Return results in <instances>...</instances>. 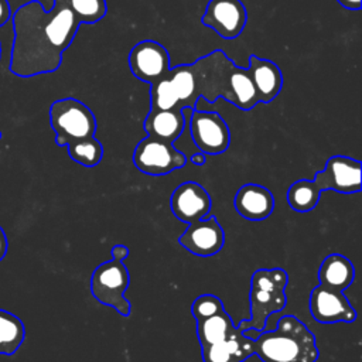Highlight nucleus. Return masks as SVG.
<instances>
[{
  "instance_id": "nucleus-3",
  "label": "nucleus",
  "mask_w": 362,
  "mask_h": 362,
  "mask_svg": "<svg viewBox=\"0 0 362 362\" xmlns=\"http://www.w3.org/2000/svg\"><path fill=\"white\" fill-rule=\"evenodd\" d=\"M287 283L288 274L283 269H257L250 280V318L242 320L238 328L240 331L247 328L263 331L269 315L287 305Z\"/></svg>"
},
{
  "instance_id": "nucleus-13",
  "label": "nucleus",
  "mask_w": 362,
  "mask_h": 362,
  "mask_svg": "<svg viewBox=\"0 0 362 362\" xmlns=\"http://www.w3.org/2000/svg\"><path fill=\"white\" fill-rule=\"evenodd\" d=\"M170 205L177 219L185 223H194L209 214L211 197L198 182L187 181L174 189Z\"/></svg>"
},
{
  "instance_id": "nucleus-16",
  "label": "nucleus",
  "mask_w": 362,
  "mask_h": 362,
  "mask_svg": "<svg viewBox=\"0 0 362 362\" xmlns=\"http://www.w3.org/2000/svg\"><path fill=\"white\" fill-rule=\"evenodd\" d=\"M249 71L257 92L259 103H270L276 99L283 86V75L277 64L252 54Z\"/></svg>"
},
{
  "instance_id": "nucleus-31",
  "label": "nucleus",
  "mask_w": 362,
  "mask_h": 362,
  "mask_svg": "<svg viewBox=\"0 0 362 362\" xmlns=\"http://www.w3.org/2000/svg\"><path fill=\"white\" fill-rule=\"evenodd\" d=\"M0 58H1V42H0Z\"/></svg>"
},
{
  "instance_id": "nucleus-32",
  "label": "nucleus",
  "mask_w": 362,
  "mask_h": 362,
  "mask_svg": "<svg viewBox=\"0 0 362 362\" xmlns=\"http://www.w3.org/2000/svg\"><path fill=\"white\" fill-rule=\"evenodd\" d=\"M0 139H1V132H0Z\"/></svg>"
},
{
  "instance_id": "nucleus-7",
  "label": "nucleus",
  "mask_w": 362,
  "mask_h": 362,
  "mask_svg": "<svg viewBox=\"0 0 362 362\" xmlns=\"http://www.w3.org/2000/svg\"><path fill=\"white\" fill-rule=\"evenodd\" d=\"M189 133L192 141L204 154H221L230 144L229 127L218 112L194 109L189 119Z\"/></svg>"
},
{
  "instance_id": "nucleus-15",
  "label": "nucleus",
  "mask_w": 362,
  "mask_h": 362,
  "mask_svg": "<svg viewBox=\"0 0 362 362\" xmlns=\"http://www.w3.org/2000/svg\"><path fill=\"white\" fill-rule=\"evenodd\" d=\"M255 354V339H250L238 331L219 342L201 346L204 362H245Z\"/></svg>"
},
{
  "instance_id": "nucleus-26",
  "label": "nucleus",
  "mask_w": 362,
  "mask_h": 362,
  "mask_svg": "<svg viewBox=\"0 0 362 362\" xmlns=\"http://www.w3.org/2000/svg\"><path fill=\"white\" fill-rule=\"evenodd\" d=\"M11 18V8L8 0H0V27H3Z\"/></svg>"
},
{
  "instance_id": "nucleus-29",
  "label": "nucleus",
  "mask_w": 362,
  "mask_h": 362,
  "mask_svg": "<svg viewBox=\"0 0 362 362\" xmlns=\"http://www.w3.org/2000/svg\"><path fill=\"white\" fill-rule=\"evenodd\" d=\"M337 1L348 10H359L361 8V0H337Z\"/></svg>"
},
{
  "instance_id": "nucleus-9",
  "label": "nucleus",
  "mask_w": 362,
  "mask_h": 362,
  "mask_svg": "<svg viewBox=\"0 0 362 362\" xmlns=\"http://www.w3.org/2000/svg\"><path fill=\"white\" fill-rule=\"evenodd\" d=\"M201 23L225 40L238 38L246 27L247 11L240 0H209Z\"/></svg>"
},
{
  "instance_id": "nucleus-18",
  "label": "nucleus",
  "mask_w": 362,
  "mask_h": 362,
  "mask_svg": "<svg viewBox=\"0 0 362 362\" xmlns=\"http://www.w3.org/2000/svg\"><path fill=\"white\" fill-rule=\"evenodd\" d=\"M355 277L352 262L339 253L328 255L318 269V280L321 286L344 291L348 288Z\"/></svg>"
},
{
  "instance_id": "nucleus-17",
  "label": "nucleus",
  "mask_w": 362,
  "mask_h": 362,
  "mask_svg": "<svg viewBox=\"0 0 362 362\" xmlns=\"http://www.w3.org/2000/svg\"><path fill=\"white\" fill-rule=\"evenodd\" d=\"M184 127L185 119L181 110H150L143 123L147 136L167 143H174Z\"/></svg>"
},
{
  "instance_id": "nucleus-11",
  "label": "nucleus",
  "mask_w": 362,
  "mask_h": 362,
  "mask_svg": "<svg viewBox=\"0 0 362 362\" xmlns=\"http://www.w3.org/2000/svg\"><path fill=\"white\" fill-rule=\"evenodd\" d=\"M310 313L320 324L354 322L356 311L342 291L318 284L310 294Z\"/></svg>"
},
{
  "instance_id": "nucleus-14",
  "label": "nucleus",
  "mask_w": 362,
  "mask_h": 362,
  "mask_svg": "<svg viewBox=\"0 0 362 362\" xmlns=\"http://www.w3.org/2000/svg\"><path fill=\"white\" fill-rule=\"evenodd\" d=\"M233 206L242 218L257 222L272 215L274 197L266 187L249 182L238 189L233 198Z\"/></svg>"
},
{
  "instance_id": "nucleus-27",
  "label": "nucleus",
  "mask_w": 362,
  "mask_h": 362,
  "mask_svg": "<svg viewBox=\"0 0 362 362\" xmlns=\"http://www.w3.org/2000/svg\"><path fill=\"white\" fill-rule=\"evenodd\" d=\"M112 259L113 260H119L122 262L123 259H126L129 256V249L124 245H116L112 247Z\"/></svg>"
},
{
  "instance_id": "nucleus-1",
  "label": "nucleus",
  "mask_w": 362,
  "mask_h": 362,
  "mask_svg": "<svg viewBox=\"0 0 362 362\" xmlns=\"http://www.w3.org/2000/svg\"><path fill=\"white\" fill-rule=\"evenodd\" d=\"M11 20L14 37L8 69L18 78L55 72L81 25L64 0H54L48 11L38 0H30Z\"/></svg>"
},
{
  "instance_id": "nucleus-5",
  "label": "nucleus",
  "mask_w": 362,
  "mask_h": 362,
  "mask_svg": "<svg viewBox=\"0 0 362 362\" xmlns=\"http://www.w3.org/2000/svg\"><path fill=\"white\" fill-rule=\"evenodd\" d=\"M130 284L127 267L119 260H107L99 264L90 277V293L98 303L113 307L120 315L130 314V301L124 293Z\"/></svg>"
},
{
  "instance_id": "nucleus-6",
  "label": "nucleus",
  "mask_w": 362,
  "mask_h": 362,
  "mask_svg": "<svg viewBox=\"0 0 362 362\" xmlns=\"http://www.w3.org/2000/svg\"><path fill=\"white\" fill-rule=\"evenodd\" d=\"M133 164L141 173L158 177L182 168L187 164V157L177 150L173 143L147 136L136 146L133 151Z\"/></svg>"
},
{
  "instance_id": "nucleus-21",
  "label": "nucleus",
  "mask_w": 362,
  "mask_h": 362,
  "mask_svg": "<svg viewBox=\"0 0 362 362\" xmlns=\"http://www.w3.org/2000/svg\"><path fill=\"white\" fill-rule=\"evenodd\" d=\"M25 328L16 314L0 308V355H13L24 342Z\"/></svg>"
},
{
  "instance_id": "nucleus-30",
  "label": "nucleus",
  "mask_w": 362,
  "mask_h": 362,
  "mask_svg": "<svg viewBox=\"0 0 362 362\" xmlns=\"http://www.w3.org/2000/svg\"><path fill=\"white\" fill-rule=\"evenodd\" d=\"M191 161L195 164V165H204L206 158H205V154L204 153H195L192 157H191Z\"/></svg>"
},
{
  "instance_id": "nucleus-25",
  "label": "nucleus",
  "mask_w": 362,
  "mask_h": 362,
  "mask_svg": "<svg viewBox=\"0 0 362 362\" xmlns=\"http://www.w3.org/2000/svg\"><path fill=\"white\" fill-rule=\"evenodd\" d=\"M222 311H225L223 304L221 298L214 294H202L197 297L191 305V313L197 321L205 320Z\"/></svg>"
},
{
  "instance_id": "nucleus-22",
  "label": "nucleus",
  "mask_w": 362,
  "mask_h": 362,
  "mask_svg": "<svg viewBox=\"0 0 362 362\" xmlns=\"http://www.w3.org/2000/svg\"><path fill=\"white\" fill-rule=\"evenodd\" d=\"M320 195L321 191L314 181L298 180L290 185L287 191V202L296 212H308L315 208Z\"/></svg>"
},
{
  "instance_id": "nucleus-2",
  "label": "nucleus",
  "mask_w": 362,
  "mask_h": 362,
  "mask_svg": "<svg viewBox=\"0 0 362 362\" xmlns=\"http://www.w3.org/2000/svg\"><path fill=\"white\" fill-rule=\"evenodd\" d=\"M255 354L262 362H315L320 356L313 332L294 315L281 317L273 331H262Z\"/></svg>"
},
{
  "instance_id": "nucleus-8",
  "label": "nucleus",
  "mask_w": 362,
  "mask_h": 362,
  "mask_svg": "<svg viewBox=\"0 0 362 362\" xmlns=\"http://www.w3.org/2000/svg\"><path fill=\"white\" fill-rule=\"evenodd\" d=\"M320 191L355 194L361 191V161L346 156H332L327 160L322 171L313 180Z\"/></svg>"
},
{
  "instance_id": "nucleus-19",
  "label": "nucleus",
  "mask_w": 362,
  "mask_h": 362,
  "mask_svg": "<svg viewBox=\"0 0 362 362\" xmlns=\"http://www.w3.org/2000/svg\"><path fill=\"white\" fill-rule=\"evenodd\" d=\"M240 331L226 311L197 321V337L201 346L219 342Z\"/></svg>"
},
{
  "instance_id": "nucleus-24",
  "label": "nucleus",
  "mask_w": 362,
  "mask_h": 362,
  "mask_svg": "<svg viewBox=\"0 0 362 362\" xmlns=\"http://www.w3.org/2000/svg\"><path fill=\"white\" fill-rule=\"evenodd\" d=\"M79 24H95L107 13L106 0H64Z\"/></svg>"
},
{
  "instance_id": "nucleus-23",
  "label": "nucleus",
  "mask_w": 362,
  "mask_h": 362,
  "mask_svg": "<svg viewBox=\"0 0 362 362\" xmlns=\"http://www.w3.org/2000/svg\"><path fill=\"white\" fill-rule=\"evenodd\" d=\"M69 157L83 167H95L103 157V146L93 137L72 141L66 146Z\"/></svg>"
},
{
  "instance_id": "nucleus-20",
  "label": "nucleus",
  "mask_w": 362,
  "mask_h": 362,
  "mask_svg": "<svg viewBox=\"0 0 362 362\" xmlns=\"http://www.w3.org/2000/svg\"><path fill=\"white\" fill-rule=\"evenodd\" d=\"M242 110H250L259 103L257 92L249 68L235 66L230 75V102Z\"/></svg>"
},
{
  "instance_id": "nucleus-12",
  "label": "nucleus",
  "mask_w": 362,
  "mask_h": 362,
  "mask_svg": "<svg viewBox=\"0 0 362 362\" xmlns=\"http://www.w3.org/2000/svg\"><path fill=\"white\" fill-rule=\"evenodd\" d=\"M178 243L195 256L209 257L223 247L225 232L216 216H209L188 223L185 232L178 238Z\"/></svg>"
},
{
  "instance_id": "nucleus-28",
  "label": "nucleus",
  "mask_w": 362,
  "mask_h": 362,
  "mask_svg": "<svg viewBox=\"0 0 362 362\" xmlns=\"http://www.w3.org/2000/svg\"><path fill=\"white\" fill-rule=\"evenodd\" d=\"M7 247H8V240H7V236H6L4 229H3L1 225H0V262H1V260L4 259V256H6Z\"/></svg>"
},
{
  "instance_id": "nucleus-4",
  "label": "nucleus",
  "mask_w": 362,
  "mask_h": 362,
  "mask_svg": "<svg viewBox=\"0 0 362 362\" xmlns=\"http://www.w3.org/2000/svg\"><path fill=\"white\" fill-rule=\"evenodd\" d=\"M49 124L55 133L58 146L93 137L96 133V117L93 112L75 98H62L49 107Z\"/></svg>"
},
{
  "instance_id": "nucleus-10",
  "label": "nucleus",
  "mask_w": 362,
  "mask_h": 362,
  "mask_svg": "<svg viewBox=\"0 0 362 362\" xmlns=\"http://www.w3.org/2000/svg\"><path fill=\"white\" fill-rule=\"evenodd\" d=\"M129 66L137 79L151 85L170 71V55L160 42L143 40L130 49Z\"/></svg>"
}]
</instances>
